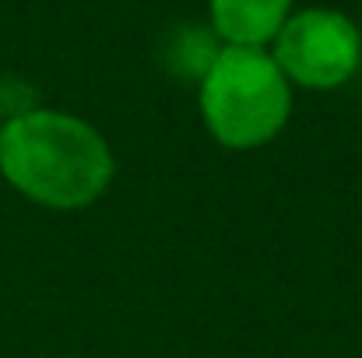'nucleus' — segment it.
Masks as SVG:
<instances>
[{"mask_svg":"<svg viewBox=\"0 0 362 358\" xmlns=\"http://www.w3.org/2000/svg\"><path fill=\"white\" fill-rule=\"evenodd\" d=\"M218 53H222V42L211 32V25H176L162 42L165 71L180 81H197V85L204 81Z\"/></svg>","mask_w":362,"mask_h":358,"instance_id":"39448f33","label":"nucleus"},{"mask_svg":"<svg viewBox=\"0 0 362 358\" xmlns=\"http://www.w3.org/2000/svg\"><path fill=\"white\" fill-rule=\"evenodd\" d=\"M0 176L32 204L78 211L110 190L117 158L88 119L32 109L0 123Z\"/></svg>","mask_w":362,"mask_h":358,"instance_id":"f257e3e1","label":"nucleus"},{"mask_svg":"<svg viewBox=\"0 0 362 358\" xmlns=\"http://www.w3.org/2000/svg\"><path fill=\"white\" fill-rule=\"evenodd\" d=\"M271 56L288 85L310 92H334L349 85L362 67L359 25L334 7H303L281 25Z\"/></svg>","mask_w":362,"mask_h":358,"instance_id":"7ed1b4c3","label":"nucleus"},{"mask_svg":"<svg viewBox=\"0 0 362 358\" xmlns=\"http://www.w3.org/2000/svg\"><path fill=\"white\" fill-rule=\"evenodd\" d=\"M32 109H39V106H35V92L25 81H18V78L0 81V117H4V123L14 117H25Z\"/></svg>","mask_w":362,"mask_h":358,"instance_id":"423d86ee","label":"nucleus"},{"mask_svg":"<svg viewBox=\"0 0 362 358\" xmlns=\"http://www.w3.org/2000/svg\"><path fill=\"white\" fill-rule=\"evenodd\" d=\"M296 0H208V25L222 46L267 49L292 18Z\"/></svg>","mask_w":362,"mask_h":358,"instance_id":"20e7f679","label":"nucleus"},{"mask_svg":"<svg viewBox=\"0 0 362 358\" xmlns=\"http://www.w3.org/2000/svg\"><path fill=\"white\" fill-rule=\"evenodd\" d=\"M208 133L229 151L271 144L292 117V85L271 49L222 46L211 71L197 85Z\"/></svg>","mask_w":362,"mask_h":358,"instance_id":"f03ea898","label":"nucleus"}]
</instances>
